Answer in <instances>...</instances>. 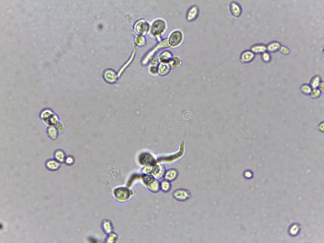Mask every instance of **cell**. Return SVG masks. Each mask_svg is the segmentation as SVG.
Wrapping results in <instances>:
<instances>
[{
    "mask_svg": "<svg viewBox=\"0 0 324 243\" xmlns=\"http://www.w3.org/2000/svg\"><path fill=\"white\" fill-rule=\"evenodd\" d=\"M166 25L165 22L162 20H158L155 21L152 27V34L156 36H159L164 31Z\"/></svg>",
    "mask_w": 324,
    "mask_h": 243,
    "instance_id": "5b68a950",
    "label": "cell"
},
{
    "mask_svg": "<svg viewBox=\"0 0 324 243\" xmlns=\"http://www.w3.org/2000/svg\"><path fill=\"white\" fill-rule=\"evenodd\" d=\"M267 47V50L270 53H275L279 50L281 45L279 42L273 41L269 43Z\"/></svg>",
    "mask_w": 324,
    "mask_h": 243,
    "instance_id": "ac0fdd59",
    "label": "cell"
},
{
    "mask_svg": "<svg viewBox=\"0 0 324 243\" xmlns=\"http://www.w3.org/2000/svg\"><path fill=\"white\" fill-rule=\"evenodd\" d=\"M313 89L309 84H303L300 87L301 93L303 95L309 96Z\"/></svg>",
    "mask_w": 324,
    "mask_h": 243,
    "instance_id": "44dd1931",
    "label": "cell"
},
{
    "mask_svg": "<svg viewBox=\"0 0 324 243\" xmlns=\"http://www.w3.org/2000/svg\"><path fill=\"white\" fill-rule=\"evenodd\" d=\"M166 171L163 165H155L153 167L152 175L157 180H162L164 178Z\"/></svg>",
    "mask_w": 324,
    "mask_h": 243,
    "instance_id": "8992f818",
    "label": "cell"
},
{
    "mask_svg": "<svg viewBox=\"0 0 324 243\" xmlns=\"http://www.w3.org/2000/svg\"><path fill=\"white\" fill-rule=\"evenodd\" d=\"M171 71V67L167 63H161L160 64L159 67L158 69V72L159 75L162 76H164L168 74Z\"/></svg>",
    "mask_w": 324,
    "mask_h": 243,
    "instance_id": "5bb4252c",
    "label": "cell"
},
{
    "mask_svg": "<svg viewBox=\"0 0 324 243\" xmlns=\"http://www.w3.org/2000/svg\"><path fill=\"white\" fill-rule=\"evenodd\" d=\"M144 180L148 189L151 192L153 193H157L161 190L159 180L154 178L153 176L146 175L144 176Z\"/></svg>",
    "mask_w": 324,
    "mask_h": 243,
    "instance_id": "6da1fadb",
    "label": "cell"
},
{
    "mask_svg": "<svg viewBox=\"0 0 324 243\" xmlns=\"http://www.w3.org/2000/svg\"><path fill=\"white\" fill-rule=\"evenodd\" d=\"M150 71L153 74H156V73H158V69L157 67L153 66V67L151 68Z\"/></svg>",
    "mask_w": 324,
    "mask_h": 243,
    "instance_id": "8d00e7d4",
    "label": "cell"
},
{
    "mask_svg": "<svg viewBox=\"0 0 324 243\" xmlns=\"http://www.w3.org/2000/svg\"><path fill=\"white\" fill-rule=\"evenodd\" d=\"M66 162L67 164H70L73 163V158L71 157H68L66 159Z\"/></svg>",
    "mask_w": 324,
    "mask_h": 243,
    "instance_id": "d590c367",
    "label": "cell"
},
{
    "mask_svg": "<svg viewBox=\"0 0 324 243\" xmlns=\"http://www.w3.org/2000/svg\"><path fill=\"white\" fill-rule=\"evenodd\" d=\"M55 157L60 162H63L65 159V154L62 150H58L55 153Z\"/></svg>",
    "mask_w": 324,
    "mask_h": 243,
    "instance_id": "484cf974",
    "label": "cell"
},
{
    "mask_svg": "<svg viewBox=\"0 0 324 243\" xmlns=\"http://www.w3.org/2000/svg\"><path fill=\"white\" fill-rule=\"evenodd\" d=\"M266 47L262 44L255 45L251 48V51L254 54H262L266 52Z\"/></svg>",
    "mask_w": 324,
    "mask_h": 243,
    "instance_id": "d6986e66",
    "label": "cell"
},
{
    "mask_svg": "<svg viewBox=\"0 0 324 243\" xmlns=\"http://www.w3.org/2000/svg\"><path fill=\"white\" fill-rule=\"evenodd\" d=\"M199 14V9L197 6L194 5L188 10L186 14V20L189 22H192L196 19Z\"/></svg>",
    "mask_w": 324,
    "mask_h": 243,
    "instance_id": "30bf717a",
    "label": "cell"
},
{
    "mask_svg": "<svg viewBox=\"0 0 324 243\" xmlns=\"http://www.w3.org/2000/svg\"><path fill=\"white\" fill-rule=\"evenodd\" d=\"M183 37V35L182 32L180 30H176L171 33L169 37V44L173 47L178 46L182 43Z\"/></svg>",
    "mask_w": 324,
    "mask_h": 243,
    "instance_id": "277c9868",
    "label": "cell"
},
{
    "mask_svg": "<svg viewBox=\"0 0 324 243\" xmlns=\"http://www.w3.org/2000/svg\"><path fill=\"white\" fill-rule=\"evenodd\" d=\"M150 64L152 66H154V67H156V66H158L159 65V60L157 57H154V58H152L151 60Z\"/></svg>",
    "mask_w": 324,
    "mask_h": 243,
    "instance_id": "836d02e7",
    "label": "cell"
},
{
    "mask_svg": "<svg viewBox=\"0 0 324 243\" xmlns=\"http://www.w3.org/2000/svg\"><path fill=\"white\" fill-rule=\"evenodd\" d=\"M47 166L51 169H58L60 166L59 163L54 160H51L47 163Z\"/></svg>",
    "mask_w": 324,
    "mask_h": 243,
    "instance_id": "4316f807",
    "label": "cell"
},
{
    "mask_svg": "<svg viewBox=\"0 0 324 243\" xmlns=\"http://www.w3.org/2000/svg\"><path fill=\"white\" fill-rule=\"evenodd\" d=\"M54 126H55L57 131L58 132V134L62 135L64 133V131H65V127H64L63 124L61 122H59Z\"/></svg>",
    "mask_w": 324,
    "mask_h": 243,
    "instance_id": "83f0119b",
    "label": "cell"
},
{
    "mask_svg": "<svg viewBox=\"0 0 324 243\" xmlns=\"http://www.w3.org/2000/svg\"><path fill=\"white\" fill-rule=\"evenodd\" d=\"M279 50L281 54L284 55H288L290 53V50L289 48L284 46H281Z\"/></svg>",
    "mask_w": 324,
    "mask_h": 243,
    "instance_id": "1f68e13d",
    "label": "cell"
},
{
    "mask_svg": "<svg viewBox=\"0 0 324 243\" xmlns=\"http://www.w3.org/2000/svg\"><path fill=\"white\" fill-rule=\"evenodd\" d=\"M316 130L320 133L323 134L324 133V121L321 122L317 125Z\"/></svg>",
    "mask_w": 324,
    "mask_h": 243,
    "instance_id": "f546056e",
    "label": "cell"
},
{
    "mask_svg": "<svg viewBox=\"0 0 324 243\" xmlns=\"http://www.w3.org/2000/svg\"><path fill=\"white\" fill-rule=\"evenodd\" d=\"M59 122V117L54 113L49 120L48 127L55 126Z\"/></svg>",
    "mask_w": 324,
    "mask_h": 243,
    "instance_id": "d4e9b609",
    "label": "cell"
},
{
    "mask_svg": "<svg viewBox=\"0 0 324 243\" xmlns=\"http://www.w3.org/2000/svg\"><path fill=\"white\" fill-rule=\"evenodd\" d=\"M171 188L172 185L170 181L163 179L160 182L161 190L164 193H168L171 190Z\"/></svg>",
    "mask_w": 324,
    "mask_h": 243,
    "instance_id": "e0dca14e",
    "label": "cell"
},
{
    "mask_svg": "<svg viewBox=\"0 0 324 243\" xmlns=\"http://www.w3.org/2000/svg\"><path fill=\"white\" fill-rule=\"evenodd\" d=\"M137 37L136 40L135 41L137 45H139V46H141V45H144V44H145V43H146V40H145V39L144 38V37H142V36H139V37Z\"/></svg>",
    "mask_w": 324,
    "mask_h": 243,
    "instance_id": "f1b7e54d",
    "label": "cell"
},
{
    "mask_svg": "<svg viewBox=\"0 0 324 243\" xmlns=\"http://www.w3.org/2000/svg\"><path fill=\"white\" fill-rule=\"evenodd\" d=\"M47 134L52 140H55L58 138V133L54 126L49 127L47 130Z\"/></svg>",
    "mask_w": 324,
    "mask_h": 243,
    "instance_id": "ffe728a7",
    "label": "cell"
},
{
    "mask_svg": "<svg viewBox=\"0 0 324 243\" xmlns=\"http://www.w3.org/2000/svg\"><path fill=\"white\" fill-rule=\"evenodd\" d=\"M255 54L251 51L246 50L243 52L240 57V60L243 63H249L254 59Z\"/></svg>",
    "mask_w": 324,
    "mask_h": 243,
    "instance_id": "9c48e42d",
    "label": "cell"
},
{
    "mask_svg": "<svg viewBox=\"0 0 324 243\" xmlns=\"http://www.w3.org/2000/svg\"><path fill=\"white\" fill-rule=\"evenodd\" d=\"M54 114L52 111L50 109H45L41 112L40 117L42 122L46 126H48L49 120Z\"/></svg>",
    "mask_w": 324,
    "mask_h": 243,
    "instance_id": "7c38bea8",
    "label": "cell"
},
{
    "mask_svg": "<svg viewBox=\"0 0 324 243\" xmlns=\"http://www.w3.org/2000/svg\"><path fill=\"white\" fill-rule=\"evenodd\" d=\"M321 81V77L319 76H315L311 79L309 85L313 89H317Z\"/></svg>",
    "mask_w": 324,
    "mask_h": 243,
    "instance_id": "7402d4cb",
    "label": "cell"
},
{
    "mask_svg": "<svg viewBox=\"0 0 324 243\" xmlns=\"http://www.w3.org/2000/svg\"><path fill=\"white\" fill-rule=\"evenodd\" d=\"M172 58L171 53L168 51H165L160 56V60L162 63H167Z\"/></svg>",
    "mask_w": 324,
    "mask_h": 243,
    "instance_id": "603a6c76",
    "label": "cell"
},
{
    "mask_svg": "<svg viewBox=\"0 0 324 243\" xmlns=\"http://www.w3.org/2000/svg\"><path fill=\"white\" fill-rule=\"evenodd\" d=\"M262 59L265 62H269L271 60L270 55L269 53L265 52V53H262Z\"/></svg>",
    "mask_w": 324,
    "mask_h": 243,
    "instance_id": "d6a6232c",
    "label": "cell"
},
{
    "mask_svg": "<svg viewBox=\"0 0 324 243\" xmlns=\"http://www.w3.org/2000/svg\"><path fill=\"white\" fill-rule=\"evenodd\" d=\"M322 94L318 89H313L311 92L309 97L312 99L317 100L321 98Z\"/></svg>",
    "mask_w": 324,
    "mask_h": 243,
    "instance_id": "cb8c5ba5",
    "label": "cell"
},
{
    "mask_svg": "<svg viewBox=\"0 0 324 243\" xmlns=\"http://www.w3.org/2000/svg\"><path fill=\"white\" fill-rule=\"evenodd\" d=\"M173 198L179 202H185L191 198V194L189 190L184 189H176L173 192Z\"/></svg>",
    "mask_w": 324,
    "mask_h": 243,
    "instance_id": "7a4b0ae2",
    "label": "cell"
},
{
    "mask_svg": "<svg viewBox=\"0 0 324 243\" xmlns=\"http://www.w3.org/2000/svg\"><path fill=\"white\" fill-rule=\"evenodd\" d=\"M114 195L119 202H125L130 198V192L127 188H119L115 190Z\"/></svg>",
    "mask_w": 324,
    "mask_h": 243,
    "instance_id": "3957f363",
    "label": "cell"
},
{
    "mask_svg": "<svg viewBox=\"0 0 324 243\" xmlns=\"http://www.w3.org/2000/svg\"><path fill=\"white\" fill-rule=\"evenodd\" d=\"M171 68L176 69L180 67L182 64V59L178 57H174L171 58L169 62Z\"/></svg>",
    "mask_w": 324,
    "mask_h": 243,
    "instance_id": "2e32d148",
    "label": "cell"
},
{
    "mask_svg": "<svg viewBox=\"0 0 324 243\" xmlns=\"http://www.w3.org/2000/svg\"><path fill=\"white\" fill-rule=\"evenodd\" d=\"M320 90V91L321 92L322 94H323L324 93V82L322 81L320 84L319 86H318V88H317Z\"/></svg>",
    "mask_w": 324,
    "mask_h": 243,
    "instance_id": "e575fe53",
    "label": "cell"
},
{
    "mask_svg": "<svg viewBox=\"0 0 324 243\" xmlns=\"http://www.w3.org/2000/svg\"><path fill=\"white\" fill-rule=\"evenodd\" d=\"M104 78L105 80L109 83H114L117 79L116 73L112 71L109 70L104 73Z\"/></svg>",
    "mask_w": 324,
    "mask_h": 243,
    "instance_id": "9a60e30c",
    "label": "cell"
},
{
    "mask_svg": "<svg viewBox=\"0 0 324 243\" xmlns=\"http://www.w3.org/2000/svg\"><path fill=\"white\" fill-rule=\"evenodd\" d=\"M103 227L105 232L107 233H110L112 232V225L110 222H105L103 224Z\"/></svg>",
    "mask_w": 324,
    "mask_h": 243,
    "instance_id": "4dcf8cb0",
    "label": "cell"
},
{
    "mask_svg": "<svg viewBox=\"0 0 324 243\" xmlns=\"http://www.w3.org/2000/svg\"><path fill=\"white\" fill-rule=\"evenodd\" d=\"M230 9L231 14L236 18H238L242 14V7L237 2H232L230 4Z\"/></svg>",
    "mask_w": 324,
    "mask_h": 243,
    "instance_id": "8fae6325",
    "label": "cell"
},
{
    "mask_svg": "<svg viewBox=\"0 0 324 243\" xmlns=\"http://www.w3.org/2000/svg\"><path fill=\"white\" fill-rule=\"evenodd\" d=\"M178 170L175 168H171L166 171L164 179L170 181L171 182H173L178 178Z\"/></svg>",
    "mask_w": 324,
    "mask_h": 243,
    "instance_id": "ba28073f",
    "label": "cell"
},
{
    "mask_svg": "<svg viewBox=\"0 0 324 243\" xmlns=\"http://www.w3.org/2000/svg\"><path fill=\"white\" fill-rule=\"evenodd\" d=\"M148 28V25L146 22L140 21L136 25L135 31L139 34H144L147 32Z\"/></svg>",
    "mask_w": 324,
    "mask_h": 243,
    "instance_id": "4fadbf2b",
    "label": "cell"
},
{
    "mask_svg": "<svg viewBox=\"0 0 324 243\" xmlns=\"http://www.w3.org/2000/svg\"><path fill=\"white\" fill-rule=\"evenodd\" d=\"M140 162L147 167H154L156 164L154 158L149 154H143L140 157Z\"/></svg>",
    "mask_w": 324,
    "mask_h": 243,
    "instance_id": "52a82bcc",
    "label": "cell"
}]
</instances>
